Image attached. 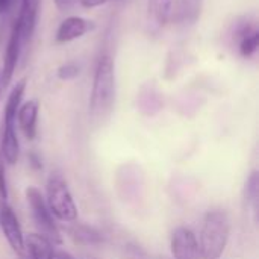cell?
I'll return each instance as SVG.
<instances>
[{
  "mask_svg": "<svg viewBox=\"0 0 259 259\" xmlns=\"http://www.w3.org/2000/svg\"><path fill=\"white\" fill-rule=\"evenodd\" d=\"M115 105V65L108 52H103L96 64L90 94L88 115L93 126H103Z\"/></svg>",
  "mask_w": 259,
  "mask_h": 259,
  "instance_id": "obj_1",
  "label": "cell"
},
{
  "mask_svg": "<svg viewBox=\"0 0 259 259\" xmlns=\"http://www.w3.org/2000/svg\"><path fill=\"white\" fill-rule=\"evenodd\" d=\"M231 220L225 211H211L205 215L200 232V259H219L229 241Z\"/></svg>",
  "mask_w": 259,
  "mask_h": 259,
  "instance_id": "obj_2",
  "label": "cell"
},
{
  "mask_svg": "<svg viewBox=\"0 0 259 259\" xmlns=\"http://www.w3.org/2000/svg\"><path fill=\"white\" fill-rule=\"evenodd\" d=\"M46 203L56 219L61 222H76L77 208L70 193V188L65 179L61 175H52L46 187Z\"/></svg>",
  "mask_w": 259,
  "mask_h": 259,
  "instance_id": "obj_3",
  "label": "cell"
},
{
  "mask_svg": "<svg viewBox=\"0 0 259 259\" xmlns=\"http://www.w3.org/2000/svg\"><path fill=\"white\" fill-rule=\"evenodd\" d=\"M26 199L32 212V219L41 232L42 237H46L53 244H62V237L59 232V228L56 226L53 215L46 203V199L42 193L36 187H27L26 190Z\"/></svg>",
  "mask_w": 259,
  "mask_h": 259,
  "instance_id": "obj_4",
  "label": "cell"
},
{
  "mask_svg": "<svg viewBox=\"0 0 259 259\" xmlns=\"http://www.w3.org/2000/svg\"><path fill=\"white\" fill-rule=\"evenodd\" d=\"M228 38L240 56L250 59L256 55L259 47V30L256 21L250 17L237 18L229 27Z\"/></svg>",
  "mask_w": 259,
  "mask_h": 259,
  "instance_id": "obj_5",
  "label": "cell"
},
{
  "mask_svg": "<svg viewBox=\"0 0 259 259\" xmlns=\"http://www.w3.org/2000/svg\"><path fill=\"white\" fill-rule=\"evenodd\" d=\"M39 6H41V0H21L20 3V12L14 23L18 27L23 49H26L33 38L38 24V17H39Z\"/></svg>",
  "mask_w": 259,
  "mask_h": 259,
  "instance_id": "obj_6",
  "label": "cell"
},
{
  "mask_svg": "<svg viewBox=\"0 0 259 259\" xmlns=\"http://www.w3.org/2000/svg\"><path fill=\"white\" fill-rule=\"evenodd\" d=\"M0 228L11 249L17 255L24 253V235H23L20 222L17 215L14 214L12 208L5 203L0 208Z\"/></svg>",
  "mask_w": 259,
  "mask_h": 259,
  "instance_id": "obj_7",
  "label": "cell"
},
{
  "mask_svg": "<svg viewBox=\"0 0 259 259\" xmlns=\"http://www.w3.org/2000/svg\"><path fill=\"white\" fill-rule=\"evenodd\" d=\"M21 39H20V32L17 24H12L11 29V35L9 39L6 42V49H5V55H3V65H2V73H0V85L2 87H8L12 80V76L15 73L17 64H18V58L21 55Z\"/></svg>",
  "mask_w": 259,
  "mask_h": 259,
  "instance_id": "obj_8",
  "label": "cell"
},
{
  "mask_svg": "<svg viewBox=\"0 0 259 259\" xmlns=\"http://www.w3.org/2000/svg\"><path fill=\"white\" fill-rule=\"evenodd\" d=\"M171 255L175 259H200L199 241L188 228H178L171 235Z\"/></svg>",
  "mask_w": 259,
  "mask_h": 259,
  "instance_id": "obj_9",
  "label": "cell"
},
{
  "mask_svg": "<svg viewBox=\"0 0 259 259\" xmlns=\"http://www.w3.org/2000/svg\"><path fill=\"white\" fill-rule=\"evenodd\" d=\"M94 23L91 20H87L83 17H77V15H71L67 17L58 27L55 39L58 44H65V42H71L74 39L82 38L83 35H87L88 32H91L94 29Z\"/></svg>",
  "mask_w": 259,
  "mask_h": 259,
  "instance_id": "obj_10",
  "label": "cell"
},
{
  "mask_svg": "<svg viewBox=\"0 0 259 259\" xmlns=\"http://www.w3.org/2000/svg\"><path fill=\"white\" fill-rule=\"evenodd\" d=\"M203 8V0H173V9H171V21L176 23L181 27L193 26Z\"/></svg>",
  "mask_w": 259,
  "mask_h": 259,
  "instance_id": "obj_11",
  "label": "cell"
},
{
  "mask_svg": "<svg viewBox=\"0 0 259 259\" xmlns=\"http://www.w3.org/2000/svg\"><path fill=\"white\" fill-rule=\"evenodd\" d=\"M173 0H147V24L152 32H159L171 18Z\"/></svg>",
  "mask_w": 259,
  "mask_h": 259,
  "instance_id": "obj_12",
  "label": "cell"
},
{
  "mask_svg": "<svg viewBox=\"0 0 259 259\" xmlns=\"http://www.w3.org/2000/svg\"><path fill=\"white\" fill-rule=\"evenodd\" d=\"M38 112H39V105H38L36 100H29V102L20 105V108L17 111L15 121H18V126H20L21 132L29 140H33L36 137Z\"/></svg>",
  "mask_w": 259,
  "mask_h": 259,
  "instance_id": "obj_13",
  "label": "cell"
},
{
  "mask_svg": "<svg viewBox=\"0 0 259 259\" xmlns=\"http://www.w3.org/2000/svg\"><path fill=\"white\" fill-rule=\"evenodd\" d=\"M20 144L15 132V124H3L0 134V156L3 162L14 165L18 161Z\"/></svg>",
  "mask_w": 259,
  "mask_h": 259,
  "instance_id": "obj_14",
  "label": "cell"
},
{
  "mask_svg": "<svg viewBox=\"0 0 259 259\" xmlns=\"http://www.w3.org/2000/svg\"><path fill=\"white\" fill-rule=\"evenodd\" d=\"M24 253L29 259H53V243L41 234H29L27 237H24Z\"/></svg>",
  "mask_w": 259,
  "mask_h": 259,
  "instance_id": "obj_15",
  "label": "cell"
},
{
  "mask_svg": "<svg viewBox=\"0 0 259 259\" xmlns=\"http://www.w3.org/2000/svg\"><path fill=\"white\" fill-rule=\"evenodd\" d=\"M24 90H26V79H21L15 83V87L9 93L6 105H5V111H3V124H15L17 111L21 105Z\"/></svg>",
  "mask_w": 259,
  "mask_h": 259,
  "instance_id": "obj_16",
  "label": "cell"
},
{
  "mask_svg": "<svg viewBox=\"0 0 259 259\" xmlns=\"http://www.w3.org/2000/svg\"><path fill=\"white\" fill-rule=\"evenodd\" d=\"M68 232H70V237L79 244L94 246V244H100L103 241V237L99 231H96L94 228L85 226V225H74L68 229Z\"/></svg>",
  "mask_w": 259,
  "mask_h": 259,
  "instance_id": "obj_17",
  "label": "cell"
},
{
  "mask_svg": "<svg viewBox=\"0 0 259 259\" xmlns=\"http://www.w3.org/2000/svg\"><path fill=\"white\" fill-rule=\"evenodd\" d=\"M258 191H259V176L258 171H253L247 182H246V188H244V197L247 202V206H253L256 208L258 205Z\"/></svg>",
  "mask_w": 259,
  "mask_h": 259,
  "instance_id": "obj_18",
  "label": "cell"
},
{
  "mask_svg": "<svg viewBox=\"0 0 259 259\" xmlns=\"http://www.w3.org/2000/svg\"><path fill=\"white\" fill-rule=\"evenodd\" d=\"M79 73H80V67L73 61L62 64L56 71V74L61 80H73L79 76Z\"/></svg>",
  "mask_w": 259,
  "mask_h": 259,
  "instance_id": "obj_19",
  "label": "cell"
},
{
  "mask_svg": "<svg viewBox=\"0 0 259 259\" xmlns=\"http://www.w3.org/2000/svg\"><path fill=\"white\" fill-rule=\"evenodd\" d=\"M0 199H8V187H6V175H5V164L0 156Z\"/></svg>",
  "mask_w": 259,
  "mask_h": 259,
  "instance_id": "obj_20",
  "label": "cell"
},
{
  "mask_svg": "<svg viewBox=\"0 0 259 259\" xmlns=\"http://www.w3.org/2000/svg\"><path fill=\"white\" fill-rule=\"evenodd\" d=\"M115 3V2H124V0H79V3L83 6V8H88V9H93V8H97V6H103L106 3Z\"/></svg>",
  "mask_w": 259,
  "mask_h": 259,
  "instance_id": "obj_21",
  "label": "cell"
},
{
  "mask_svg": "<svg viewBox=\"0 0 259 259\" xmlns=\"http://www.w3.org/2000/svg\"><path fill=\"white\" fill-rule=\"evenodd\" d=\"M77 3H79V0H55V5L61 12L71 11Z\"/></svg>",
  "mask_w": 259,
  "mask_h": 259,
  "instance_id": "obj_22",
  "label": "cell"
},
{
  "mask_svg": "<svg viewBox=\"0 0 259 259\" xmlns=\"http://www.w3.org/2000/svg\"><path fill=\"white\" fill-rule=\"evenodd\" d=\"M29 164H30V167H32L33 170H36V171L42 170L41 158H39L38 153H35V152H30V153H29Z\"/></svg>",
  "mask_w": 259,
  "mask_h": 259,
  "instance_id": "obj_23",
  "label": "cell"
},
{
  "mask_svg": "<svg viewBox=\"0 0 259 259\" xmlns=\"http://www.w3.org/2000/svg\"><path fill=\"white\" fill-rule=\"evenodd\" d=\"M17 0H0V17H5L14 8Z\"/></svg>",
  "mask_w": 259,
  "mask_h": 259,
  "instance_id": "obj_24",
  "label": "cell"
},
{
  "mask_svg": "<svg viewBox=\"0 0 259 259\" xmlns=\"http://www.w3.org/2000/svg\"><path fill=\"white\" fill-rule=\"evenodd\" d=\"M53 259H76V258H73L71 255H68V253H65V252H58V253H55V258Z\"/></svg>",
  "mask_w": 259,
  "mask_h": 259,
  "instance_id": "obj_25",
  "label": "cell"
},
{
  "mask_svg": "<svg viewBox=\"0 0 259 259\" xmlns=\"http://www.w3.org/2000/svg\"><path fill=\"white\" fill-rule=\"evenodd\" d=\"M18 259H29V256L26 253H21V255H18Z\"/></svg>",
  "mask_w": 259,
  "mask_h": 259,
  "instance_id": "obj_26",
  "label": "cell"
},
{
  "mask_svg": "<svg viewBox=\"0 0 259 259\" xmlns=\"http://www.w3.org/2000/svg\"><path fill=\"white\" fill-rule=\"evenodd\" d=\"M0 87H2V85H0Z\"/></svg>",
  "mask_w": 259,
  "mask_h": 259,
  "instance_id": "obj_27",
  "label": "cell"
}]
</instances>
